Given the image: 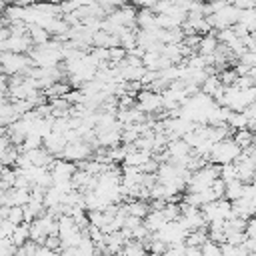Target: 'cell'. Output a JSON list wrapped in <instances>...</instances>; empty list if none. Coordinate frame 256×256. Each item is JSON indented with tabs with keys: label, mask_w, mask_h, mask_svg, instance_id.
I'll return each mask as SVG.
<instances>
[{
	"label": "cell",
	"mask_w": 256,
	"mask_h": 256,
	"mask_svg": "<svg viewBox=\"0 0 256 256\" xmlns=\"http://www.w3.org/2000/svg\"><path fill=\"white\" fill-rule=\"evenodd\" d=\"M220 178L224 180V184H226V182H230V180H236V178H238V170H236L234 162L220 164Z\"/></svg>",
	"instance_id": "obj_20"
},
{
	"label": "cell",
	"mask_w": 256,
	"mask_h": 256,
	"mask_svg": "<svg viewBox=\"0 0 256 256\" xmlns=\"http://www.w3.org/2000/svg\"><path fill=\"white\" fill-rule=\"evenodd\" d=\"M28 66H34V64L26 54H16V52H2L0 54V72L6 76L22 74Z\"/></svg>",
	"instance_id": "obj_2"
},
{
	"label": "cell",
	"mask_w": 256,
	"mask_h": 256,
	"mask_svg": "<svg viewBox=\"0 0 256 256\" xmlns=\"http://www.w3.org/2000/svg\"><path fill=\"white\" fill-rule=\"evenodd\" d=\"M124 208H126V214L136 216V218H144L148 214V210H150V206H148L146 200H136V198L124 202Z\"/></svg>",
	"instance_id": "obj_8"
},
{
	"label": "cell",
	"mask_w": 256,
	"mask_h": 256,
	"mask_svg": "<svg viewBox=\"0 0 256 256\" xmlns=\"http://www.w3.org/2000/svg\"><path fill=\"white\" fill-rule=\"evenodd\" d=\"M28 236H30V222H20V224H16L14 232L10 234V240L16 246H22L28 240Z\"/></svg>",
	"instance_id": "obj_14"
},
{
	"label": "cell",
	"mask_w": 256,
	"mask_h": 256,
	"mask_svg": "<svg viewBox=\"0 0 256 256\" xmlns=\"http://www.w3.org/2000/svg\"><path fill=\"white\" fill-rule=\"evenodd\" d=\"M92 146L88 144V142H84V140H74V142H66V146H64V150L60 152V156L58 158H62V160H74V162H80V160H86V158H90L92 156Z\"/></svg>",
	"instance_id": "obj_3"
},
{
	"label": "cell",
	"mask_w": 256,
	"mask_h": 256,
	"mask_svg": "<svg viewBox=\"0 0 256 256\" xmlns=\"http://www.w3.org/2000/svg\"><path fill=\"white\" fill-rule=\"evenodd\" d=\"M68 90H70V84H68L66 80H56V82H52L48 88H44L42 92H44L46 100H52V98H60V96H64Z\"/></svg>",
	"instance_id": "obj_11"
},
{
	"label": "cell",
	"mask_w": 256,
	"mask_h": 256,
	"mask_svg": "<svg viewBox=\"0 0 256 256\" xmlns=\"http://www.w3.org/2000/svg\"><path fill=\"white\" fill-rule=\"evenodd\" d=\"M238 60H240L242 64H246V66H254V64H256V52H252V50H244V52L238 56Z\"/></svg>",
	"instance_id": "obj_27"
},
{
	"label": "cell",
	"mask_w": 256,
	"mask_h": 256,
	"mask_svg": "<svg viewBox=\"0 0 256 256\" xmlns=\"http://www.w3.org/2000/svg\"><path fill=\"white\" fill-rule=\"evenodd\" d=\"M238 24H242L248 32H254L256 28V16H254V8H248V10H240L238 14Z\"/></svg>",
	"instance_id": "obj_17"
},
{
	"label": "cell",
	"mask_w": 256,
	"mask_h": 256,
	"mask_svg": "<svg viewBox=\"0 0 256 256\" xmlns=\"http://www.w3.org/2000/svg\"><path fill=\"white\" fill-rule=\"evenodd\" d=\"M134 24L142 30H148L152 26H156V14L150 10V8H140L136 10V18H134Z\"/></svg>",
	"instance_id": "obj_7"
},
{
	"label": "cell",
	"mask_w": 256,
	"mask_h": 256,
	"mask_svg": "<svg viewBox=\"0 0 256 256\" xmlns=\"http://www.w3.org/2000/svg\"><path fill=\"white\" fill-rule=\"evenodd\" d=\"M34 256H58V252H54V250H50L46 246H38L36 252H34Z\"/></svg>",
	"instance_id": "obj_31"
},
{
	"label": "cell",
	"mask_w": 256,
	"mask_h": 256,
	"mask_svg": "<svg viewBox=\"0 0 256 256\" xmlns=\"http://www.w3.org/2000/svg\"><path fill=\"white\" fill-rule=\"evenodd\" d=\"M232 140H234V144L242 150V148H246V146H250V144H254V136H252V130H246V128H240V130H234V134H232Z\"/></svg>",
	"instance_id": "obj_15"
},
{
	"label": "cell",
	"mask_w": 256,
	"mask_h": 256,
	"mask_svg": "<svg viewBox=\"0 0 256 256\" xmlns=\"http://www.w3.org/2000/svg\"><path fill=\"white\" fill-rule=\"evenodd\" d=\"M142 220H144V226H146L148 232H156V230H160L166 224V220H164L160 210H148V214Z\"/></svg>",
	"instance_id": "obj_9"
},
{
	"label": "cell",
	"mask_w": 256,
	"mask_h": 256,
	"mask_svg": "<svg viewBox=\"0 0 256 256\" xmlns=\"http://www.w3.org/2000/svg\"><path fill=\"white\" fill-rule=\"evenodd\" d=\"M0 54H2V50H0Z\"/></svg>",
	"instance_id": "obj_38"
},
{
	"label": "cell",
	"mask_w": 256,
	"mask_h": 256,
	"mask_svg": "<svg viewBox=\"0 0 256 256\" xmlns=\"http://www.w3.org/2000/svg\"><path fill=\"white\" fill-rule=\"evenodd\" d=\"M126 58V50L122 48V46H112V48H108V62L114 66V64H118L120 60H124Z\"/></svg>",
	"instance_id": "obj_21"
},
{
	"label": "cell",
	"mask_w": 256,
	"mask_h": 256,
	"mask_svg": "<svg viewBox=\"0 0 256 256\" xmlns=\"http://www.w3.org/2000/svg\"><path fill=\"white\" fill-rule=\"evenodd\" d=\"M218 80L222 82V86H230L236 80V72L232 68H224L222 72H218Z\"/></svg>",
	"instance_id": "obj_25"
},
{
	"label": "cell",
	"mask_w": 256,
	"mask_h": 256,
	"mask_svg": "<svg viewBox=\"0 0 256 256\" xmlns=\"http://www.w3.org/2000/svg\"><path fill=\"white\" fill-rule=\"evenodd\" d=\"M160 54H162L164 58H168L172 64H178V62L182 60V54H180V46H178V44H164Z\"/></svg>",
	"instance_id": "obj_18"
},
{
	"label": "cell",
	"mask_w": 256,
	"mask_h": 256,
	"mask_svg": "<svg viewBox=\"0 0 256 256\" xmlns=\"http://www.w3.org/2000/svg\"><path fill=\"white\" fill-rule=\"evenodd\" d=\"M30 46H32V42H30L28 34H24V36H12V34H10V36L0 44L2 52H16V54L28 52Z\"/></svg>",
	"instance_id": "obj_5"
},
{
	"label": "cell",
	"mask_w": 256,
	"mask_h": 256,
	"mask_svg": "<svg viewBox=\"0 0 256 256\" xmlns=\"http://www.w3.org/2000/svg\"><path fill=\"white\" fill-rule=\"evenodd\" d=\"M232 6H236L238 10H248V8H254V0H230Z\"/></svg>",
	"instance_id": "obj_30"
},
{
	"label": "cell",
	"mask_w": 256,
	"mask_h": 256,
	"mask_svg": "<svg viewBox=\"0 0 256 256\" xmlns=\"http://www.w3.org/2000/svg\"><path fill=\"white\" fill-rule=\"evenodd\" d=\"M246 116L242 114V112H232L230 110V114H228V118H226V124L232 128V130H240V128H246Z\"/></svg>",
	"instance_id": "obj_19"
},
{
	"label": "cell",
	"mask_w": 256,
	"mask_h": 256,
	"mask_svg": "<svg viewBox=\"0 0 256 256\" xmlns=\"http://www.w3.org/2000/svg\"><path fill=\"white\" fill-rule=\"evenodd\" d=\"M26 34H28V38H30V42L34 46H40V44H44V42L50 40V32L44 30V28H40V26H36V24H28Z\"/></svg>",
	"instance_id": "obj_10"
},
{
	"label": "cell",
	"mask_w": 256,
	"mask_h": 256,
	"mask_svg": "<svg viewBox=\"0 0 256 256\" xmlns=\"http://www.w3.org/2000/svg\"><path fill=\"white\" fill-rule=\"evenodd\" d=\"M136 106L144 112V114H154L156 110L162 108V96L158 92H150V90H140L136 94Z\"/></svg>",
	"instance_id": "obj_4"
},
{
	"label": "cell",
	"mask_w": 256,
	"mask_h": 256,
	"mask_svg": "<svg viewBox=\"0 0 256 256\" xmlns=\"http://www.w3.org/2000/svg\"><path fill=\"white\" fill-rule=\"evenodd\" d=\"M156 170H158V162L152 156L140 166V172H144V174H156Z\"/></svg>",
	"instance_id": "obj_28"
},
{
	"label": "cell",
	"mask_w": 256,
	"mask_h": 256,
	"mask_svg": "<svg viewBox=\"0 0 256 256\" xmlns=\"http://www.w3.org/2000/svg\"><path fill=\"white\" fill-rule=\"evenodd\" d=\"M4 6H6V4H4V2H2V0H0V12H2V10H4Z\"/></svg>",
	"instance_id": "obj_37"
},
{
	"label": "cell",
	"mask_w": 256,
	"mask_h": 256,
	"mask_svg": "<svg viewBox=\"0 0 256 256\" xmlns=\"http://www.w3.org/2000/svg\"><path fill=\"white\" fill-rule=\"evenodd\" d=\"M242 196V182L236 178V180H230V182H226V188H224V196L222 198H226V200H230V202H234V200H238Z\"/></svg>",
	"instance_id": "obj_16"
},
{
	"label": "cell",
	"mask_w": 256,
	"mask_h": 256,
	"mask_svg": "<svg viewBox=\"0 0 256 256\" xmlns=\"http://www.w3.org/2000/svg\"><path fill=\"white\" fill-rule=\"evenodd\" d=\"M150 156H152L150 152H144V150H132V152H128V154L124 156L122 166H142Z\"/></svg>",
	"instance_id": "obj_13"
},
{
	"label": "cell",
	"mask_w": 256,
	"mask_h": 256,
	"mask_svg": "<svg viewBox=\"0 0 256 256\" xmlns=\"http://www.w3.org/2000/svg\"><path fill=\"white\" fill-rule=\"evenodd\" d=\"M2 134H6V126H2V124H0V136H2Z\"/></svg>",
	"instance_id": "obj_34"
},
{
	"label": "cell",
	"mask_w": 256,
	"mask_h": 256,
	"mask_svg": "<svg viewBox=\"0 0 256 256\" xmlns=\"http://www.w3.org/2000/svg\"><path fill=\"white\" fill-rule=\"evenodd\" d=\"M200 252L202 256H222L220 254V244L212 242V240H206L202 246H200Z\"/></svg>",
	"instance_id": "obj_22"
},
{
	"label": "cell",
	"mask_w": 256,
	"mask_h": 256,
	"mask_svg": "<svg viewBox=\"0 0 256 256\" xmlns=\"http://www.w3.org/2000/svg\"><path fill=\"white\" fill-rule=\"evenodd\" d=\"M42 146H44V150H48L54 158H58L60 152H62L64 146H66V140H64L62 134H58V132H50L48 136L42 138Z\"/></svg>",
	"instance_id": "obj_6"
},
{
	"label": "cell",
	"mask_w": 256,
	"mask_h": 256,
	"mask_svg": "<svg viewBox=\"0 0 256 256\" xmlns=\"http://www.w3.org/2000/svg\"><path fill=\"white\" fill-rule=\"evenodd\" d=\"M42 246H46V248H50L54 252H60L62 250V240H60V236H46Z\"/></svg>",
	"instance_id": "obj_26"
},
{
	"label": "cell",
	"mask_w": 256,
	"mask_h": 256,
	"mask_svg": "<svg viewBox=\"0 0 256 256\" xmlns=\"http://www.w3.org/2000/svg\"><path fill=\"white\" fill-rule=\"evenodd\" d=\"M208 240V232L206 228H196V230H188L186 238H184V246H202Z\"/></svg>",
	"instance_id": "obj_12"
},
{
	"label": "cell",
	"mask_w": 256,
	"mask_h": 256,
	"mask_svg": "<svg viewBox=\"0 0 256 256\" xmlns=\"http://www.w3.org/2000/svg\"><path fill=\"white\" fill-rule=\"evenodd\" d=\"M98 256H116V254H110V252H102V254H98Z\"/></svg>",
	"instance_id": "obj_35"
},
{
	"label": "cell",
	"mask_w": 256,
	"mask_h": 256,
	"mask_svg": "<svg viewBox=\"0 0 256 256\" xmlns=\"http://www.w3.org/2000/svg\"><path fill=\"white\" fill-rule=\"evenodd\" d=\"M6 220H8V222H12L14 226H16V224H20V222H24L22 206H10V210H8V216H6Z\"/></svg>",
	"instance_id": "obj_23"
},
{
	"label": "cell",
	"mask_w": 256,
	"mask_h": 256,
	"mask_svg": "<svg viewBox=\"0 0 256 256\" xmlns=\"http://www.w3.org/2000/svg\"><path fill=\"white\" fill-rule=\"evenodd\" d=\"M244 256H256V252H246Z\"/></svg>",
	"instance_id": "obj_36"
},
{
	"label": "cell",
	"mask_w": 256,
	"mask_h": 256,
	"mask_svg": "<svg viewBox=\"0 0 256 256\" xmlns=\"http://www.w3.org/2000/svg\"><path fill=\"white\" fill-rule=\"evenodd\" d=\"M16 248H18V246H16V244L10 240V236L0 240V256H14Z\"/></svg>",
	"instance_id": "obj_24"
},
{
	"label": "cell",
	"mask_w": 256,
	"mask_h": 256,
	"mask_svg": "<svg viewBox=\"0 0 256 256\" xmlns=\"http://www.w3.org/2000/svg\"><path fill=\"white\" fill-rule=\"evenodd\" d=\"M244 234H246L248 238H256V222H254V218H246Z\"/></svg>",
	"instance_id": "obj_29"
},
{
	"label": "cell",
	"mask_w": 256,
	"mask_h": 256,
	"mask_svg": "<svg viewBox=\"0 0 256 256\" xmlns=\"http://www.w3.org/2000/svg\"><path fill=\"white\" fill-rule=\"evenodd\" d=\"M2 2H4V4H8V6H10V4H18V2H20V0H2Z\"/></svg>",
	"instance_id": "obj_33"
},
{
	"label": "cell",
	"mask_w": 256,
	"mask_h": 256,
	"mask_svg": "<svg viewBox=\"0 0 256 256\" xmlns=\"http://www.w3.org/2000/svg\"><path fill=\"white\" fill-rule=\"evenodd\" d=\"M238 154H240V148L234 144V140L232 138H224V140L212 144V148L208 152V162L226 164V162H232Z\"/></svg>",
	"instance_id": "obj_1"
},
{
	"label": "cell",
	"mask_w": 256,
	"mask_h": 256,
	"mask_svg": "<svg viewBox=\"0 0 256 256\" xmlns=\"http://www.w3.org/2000/svg\"><path fill=\"white\" fill-rule=\"evenodd\" d=\"M184 256H202V252H200L198 246H186L184 248Z\"/></svg>",
	"instance_id": "obj_32"
}]
</instances>
